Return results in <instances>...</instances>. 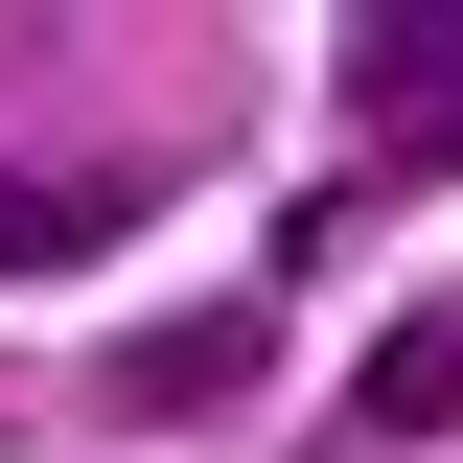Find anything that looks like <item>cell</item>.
<instances>
[{"label": "cell", "instance_id": "cell-1", "mask_svg": "<svg viewBox=\"0 0 463 463\" xmlns=\"http://www.w3.org/2000/svg\"><path fill=\"white\" fill-rule=\"evenodd\" d=\"M347 139L371 163H463V0H371L347 24Z\"/></svg>", "mask_w": 463, "mask_h": 463}, {"label": "cell", "instance_id": "cell-2", "mask_svg": "<svg viewBox=\"0 0 463 463\" xmlns=\"http://www.w3.org/2000/svg\"><path fill=\"white\" fill-rule=\"evenodd\" d=\"M347 440H463V301H417V325L347 371Z\"/></svg>", "mask_w": 463, "mask_h": 463}, {"label": "cell", "instance_id": "cell-3", "mask_svg": "<svg viewBox=\"0 0 463 463\" xmlns=\"http://www.w3.org/2000/svg\"><path fill=\"white\" fill-rule=\"evenodd\" d=\"M209 394H255V325H232V301H209V325H163V347H139V417H209Z\"/></svg>", "mask_w": 463, "mask_h": 463}, {"label": "cell", "instance_id": "cell-4", "mask_svg": "<svg viewBox=\"0 0 463 463\" xmlns=\"http://www.w3.org/2000/svg\"><path fill=\"white\" fill-rule=\"evenodd\" d=\"M116 209H139V185H0V279H47V255H93Z\"/></svg>", "mask_w": 463, "mask_h": 463}]
</instances>
